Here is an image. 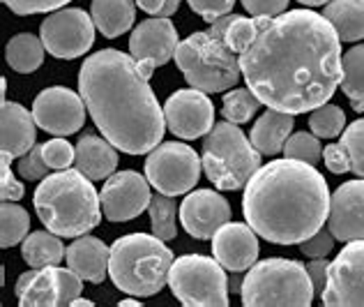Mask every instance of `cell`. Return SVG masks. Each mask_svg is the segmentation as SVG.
<instances>
[{"label": "cell", "instance_id": "obj_1", "mask_svg": "<svg viewBox=\"0 0 364 307\" xmlns=\"http://www.w3.org/2000/svg\"><path fill=\"white\" fill-rule=\"evenodd\" d=\"M240 70L261 104L298 116L328 104L341 85V40L328 19L311 9L254 16Z\"/></svg>", "mask_w": 364, "mask_h": 307}, {"label": "cell", "instance_id": "obj_2", "mask_svg": "<svg viewBox=\"0 0 364 307\" xmlns=\"http://www.w3.org/2000/svg\"><path fill=\"white\" fill-rule=\"evenodd\" d=\"M148 81L139 63L118 49L88 56L79 72V93L97 130L127 155L150 152L166 132L164 109Z\"/></svg>", "mask_w": 364, "mask_h": 307}, {"label": "cell", "instance_id": "obj_3", "mask_svg": "<svg viewBox=\"0 0 364 307\" xmlns=\"http://www.w3.org/2000/svg\"><path fill=\"white\" fill-rule=\"evenodd\" d=\"M330 189L314 165L277 160L256 171L245 187L247 224L277 245H300L323 229L330 215Z\"/></svg>", "mask_w": 364, "mask_h": 307}, {"label": "cell", "instance_id": "obj_4", "mask_svg": "<svg viewBox=\"0 0 364 307\" xmlns=\"http://www.w3.org/2000/svg\"><path fill=\"white\" fill-rule=\"evenodd\" d=\"M35 213L49 231L79 238L92 231L102 219V201L92 180L79 169H63L46 176L33 199Z\"/></svg>", "mask_w": 364, "mask_h": 307}, {"label": "cell", "instance_id": "obj_5", "mask_svg": "<svg viewBox=\"0 0 364 307\" xmlns=\"http://www.w3.org/2000/svg\"><path fill=\"white\" fill-rule=\"evenodd\" d=\"M228 14L208 31H196L178 44L176 63L191 88L203 93H224L240 81V58L226 42Z\"/></svg>", "mask_w": 364, "mask_h": 307}, {"label": "cell", "instance_id": "obj_6", "mask_svg": "<svg viewBox=\"0 0 364 307\" xmlns=\"http://www.w3.org/2000/svg\"><path fill=\"white\" fill-rule=\"evenodd\" d=\"M173 252L155 234H127L111 245L109 275L120 291L148 298L168 282Z\"/></svg>", "mask_w": 364, "mask_h": 307}, {"label": "cell", "instance_id": "obj_7", "mask_svg": "<svg viewBox=\"0 0 364 307\" xmlns=\"http://www.w3.org/2000/svg\"><path fill=\"white\" fill-rule=\"evenodd\" d=\"M203 169L208 180L222 192L247 187L261 169V150L235 123H215L203 139Z\"/></svg>", "mask_w": 364, "mask_h": 307}, {"label": "cell", "instance_id": "obj_8", "mask_svg": "<svg viewBox=\"0 0 364 307\" xmlns=\"http://www.w3.org/2000/svg\"><path fill=\"white\" fill-rule=\"evenodd\" d=\"M240 293L247 307H306L311 305L316 289L304 264L291 261V259H265V261L249 268Z\"/></svg>", "mask_w": 364, "mask_h": 307}, {"label": "cell", "instance_id": "obj_9", "mask_svg": "<svg viewBox=\"0 0 364 307\" xmlns=\"http://www.w3.org/2000/svg\"><path fill=\"white\" fill-rule=\"evenodd\" d=\"M168 286L182 305H228V277L224 266L213 256H178L168 273Z\"/></svg>", "mask_w": 364, "mask_h": 307}, {"label": "cell", "instance_id": "obj_10", "mask_svg": "<svg viewBox=\"0 0 364 307\" xmlns=\"http://www.w3.org/2000/svg\"><path fill=\"white\" fill-rule=\"evenodd\" d=\"M200 167L203 160L196 155L194 148H189L187 143L168 141L150 150L146 160V178L161 194L178 197L196 187Z\"/></svg>", "mask_w": 364, "mask_h": 307}, {"label": "cell", "instance_id": "obj_11", "mask_svg": "<svg viewBox=\"0 0 364 307\" xmlns=\"http://www.w3.org/2000/svg\"><path fill=\"white\" fill-rule=\"evenodd\" d=\"M83 277H79L70 266H44L28 271L16 280L14 293L23 307L37 305H72L81 296Z\"/></svg>", "mask_w": 364, "mask_h": 307}, {"label": "cell", "instance_id": "obj_12", "mask_svg": "<svg viewBox=\"0 0 364 307\" xmlns=\"http://www.w3.org/2000/svg\"><path fill=\"white\" fill-rule=\"evenodd\" d=\"M95 21L79 7H60L49 14L40 26V37L46 51L55 58H79L95 42Z\"/></svg>", "mask_w": 364, "mask_h": 307}, {"label": "cell", "instance_id": "obj_13", "mask_svg": "<svg viewBox=\"0 0 364 307\" xmlns=\"http://www.w3.org/2000/svg\"><path fill=\"white\" fill-rule=\"evenodd\" d=\"M178 44V33L171 19L152 16L134 28L129 37V56L139 63L143 76L150 79L159 65L176 58Z\"/></svg>", "mask_w": 364, "mask_h": 307}, {"label": "cell", "instance_id": "obj_14", "mask_svg": "<svg viewBox=\"0 0 364 307\" xmlns=\"http://www.w3.org/2000/svg\"><path fill=\"white\" fill-rule=\"evenodd\" d=\"M85 109L88 107H85L81 95L63 88V85L42 90L33 102L37 128L55 134V137H70V134L79 132L85 123Z\"/></svg>", "mask_w": 364, "mask_h": 307}, {"label": "cell", "instance_id": "obj_15", "mask_svg": "<svg viewBox=\"0 0 364 307\" xmlns=\"http://www.w3.org/2000/svg\"><path fill=\"white\" fill-rule=\"evenodd\" d=\"M323 305H364V241H350L330 264Z\"/></svg>", "mask_w": 364, "mask_h": 307}, {"label": "cell", "instance_id": "obj_16", "mask_svg": "<svg viewBox=\"0 0 364 307\" xmlns=\"http://www.w3.org/2000/svg\"><path fill=\"white\" fill-rule=\"evenodd\" d=\"M150 180L136 171H118L107 178L100 201L102 213L109 222H129L150 206Z\"/></svg>", "mask_w": 364, "mask_h": 307}, {"label": "cell", "instance_id": "obj_17", "mask_svg": "<svg viewBox=\"0 0 364 307\" xmlns=\"http://www.w3.org/2000/svg\"><path fill=\"white\" fill-rule=\"evenodd\" d=\"M164 118L168 132L180 139H198L215 128V107L208 93L185 88L173 93L164 104Z\"/></svg>", "mask_w": 364, "mask_h": 307}, {"label": "cell", "instance_id": "obj_18", "mask_svg": "<svg viewBox=\"0 0 364 307\" xmlns=\"http://www.w3.org/2000/svg\"><path fill=\"white\" fill-rule=\"evenodd\" d=\"M231 219V206L215 189H196L182 201L180 222L196 241L213 238Z\"/></svg>", "mask_w": 364, "mask_h": 307}, {"label": "cell", "instance_id": "obj_19", "mask_svg": "<svg viewBox=\"0 0 364 307\" xmlns=\"http://www.w3.org/2000/svg\"><path fill=\"white\" fill-rule=\"evenodd\" d=\"M328 229L341 243L364 241V178L337 187L330 199Z\"/></svg>", "mask_w": 364, "mask_h": 307}, {"label": "cell", "instance_id": "obj_20", "mask_svg": "<svg viewBox=\"0 0 364 307\" xmlns=\"http://www.w3.org/2000/svg\"><path fill=\"white\" fill-rule=\"evenodd\" d=\"M258 234L249 224L226 222L213 236V254L226 271H249L258 259Z\"/></svg>", "mask_w": 364, "mask_h": 307}, {"label": "cell", "instance_id": "obj_21", "mask_svg": "<svg viewBox=\"0 0 364 307\" xmlns=\"http://www.w3.org/2000/svg\"><path fill=\"white\" fill-rule=\"evenodd\" d=\"M35 116L18 102H3L0 107V148L3 155L21 157L35 146Z\"/></svg>", "mask_w": 364, "mask_h": 307}, {"label": "cell", "instance_id": "obj_22", "mask_svg": "<svg viewBox=\"0 0 364 307\" xmlns=\"http://www.w3.org/2000/svg\"><path fill=\"white\" fill-rule=\"evenodd\" d=\"M65 259H67V266L79 277H83L85 282L102 284L104 277L109 275L111 247L104 245V241H100V238L79 236L67 247Z\"/></svg>", "mask_w": 364, "mask_h": 307}, {"label": "cell", "instance_id": "obj_23", "mask_svg": "<svg viewBox=\"0 0 364 307\" xmlns=\"http://www.w3.org/2000/svg\"><path fill=\"white\" fill-rule=\"evenodd\" d=\"M74 167L85 174L90 180H104L113 176L118 167L116 146L109 139L95 137V134H83L76 143V160Z\"/></svg>", "mask_w": 364, "mask_h": 307}, {"label": "cell", "instance_id": "obj_24", "mask_svg": "<svg viewBox=\"0 0 364 307\" xmlns=\"http://www.w3.org/2000/svg\"><path fill=\"white\" fill-rule=\"evenodd\" d=\"M293 125H295L293 113L267 109L263 116L256 120L249 139L261 150V155H277V152L284 150V143L289 141Z\"/></svg>", "mask_w": 364, "mask_h": 307}, {"label": "cell", "instance_id": "obj_25", "mask_svg": "<svg viewBox=\"0 0 364 307\" xmlns=\"http://www.w3.org/2000/svg\"><path fill=\"white\" fill-rule=\"evenodd\" d=\"M134 3L136 0H92L90 16L104 37H120L134 26Z\"/></svg>", "mask_w": 364, "mask_h": 307}, {"label": "cell", "instance_id": "obj_26", "mask_svg": "<svg viewBox=\"0 0 364 307\" xmlns=\"http://www.w3.org/2000/svg\"><path fill=\"white\" fill-rule=\"evenodd\" d=\"M323 16L334 26L339 40H364V0H330Z\"/></svg>", "mask_w": 364, "mask_h": 307}, {"label": "cell", "instance_id": "obj_27", "mask_svg": "<svg viewBox=\"0 0 364 307\" xmlns=\"http://www.w3.org/2000/svg\"><path fill=\"white\" fill-rule=\"evenodd\" d=\"M65 245L53 231H33L23 238L21 256L31 268H44V266H58L65 259Z\"/></svg>", "mask_w": 364, "mask_h": 307}, {"label": "cell", "instance_id": "obj_28", "mask_svg": "<svg viewBox=\"0 0 364 307\" xmlns=\"http://www.w3.org/2000/svg\"><path fill=\"white\" fill-rule=\"evenodd\" d=\"M44 51H46V46L42 42V37H35L31 33H21L7 42L5 58L14 72L33 74L35 70H40V65L44 63Z\"/></svg>", "mask_w": 364, "mask_h": 307}, {"label": "cell", "instance_id": "obj_29", "mask_svg": "<svg viewBox=\"0 0 364 307\" xmlns=\"http://www.w3.org/2000/svg\"><path fill=\"white\" fill-rule=\"evenodd\" d=\"M28 231H31L28 210L14 204V201H3V208H0V245L5 249L14 247L23 241Z\"/></svg>", "mask_w": 364, "mask_h": 307}, {"label": "cell", "instance_id": "obj_30", "mask_svg": "<svg viewBox=\"0 0 364 307\" xmlns=\"http://www.w3.org/2000/svg\"><path fill=\"white\" fill-rule=\"evenodd\" d=\"M341 90L350 102H364V44H358L341 56Z\"/></svg>", "mask_w": 364, "mask_h": 307}, {"label": "cell", "instance_id": "obj_31", "mask_svg": "<svg viewBox=\"0 0 364 307\" xmlns=\"http://www.w3.org/2000/svg\"><path fill=\"white\" fill-rule=\"evenodd\" d=\"M150 224H152V234L161 241H171L176 238V213H178V201L168 194H161L157 192L155 197L150 199Z\"/></svg>", "mask_w": 364, "mask_h": 307}, {"label": "cell", "instance_id": "obj_32", "mask_svg": "<svg viewBox=\"0 0 364 307\" xmlns=\"http://www.w3.org/2000/svg\"><path fill=\"white\" fill-rule=\"evenodd\" d=\"M258 107H261V100L252 93V88H231L224 95L222 113L228 123L242 125V123L252 120Z\"/></svg>", "mask_w": 364, "mask_h": 307}, {"label": "cell", "instance_id": "obj_33", "mask_svg": "<svg viewBox=\"0 0 364 307\" xmlns=\"http://www.w3.org/2000/svg\"><path fill=\"white\" fill-rule=\"evenodd\" d=\"M343 125H346V113H343L341 107H334V104H323V107L314 109L309 116V128L321 139L339 137L343 132Z\"/></svg>", "mask_w": 364, "mask_h": 307}, {"label": "cell", "instance_id": "obj_34", "mask_svg": "<svg viewBox=\"0 0 364 307\" xmlns=\"http://www.w3.org/2000/svg\"><path fill=\"white\" fill-rule=\"evenodd\" d=\"M284 155L316 167L323 157L321 137H316V134H306V132L293 134V137H289V141L284 143Z\"/></svg>", "mask_w": 364, "mask_h": 307}, {"label": "cell", "instance_id": "obj_35", "mask_svg": "<svg viewBox=\"0 0 364 307\" xmlns=\"http://www.w3.org/2000/svg\"><path fill=\"white\" fill-rule=\"evenodd\" d=\"M339 143L348 152L350 171L355 176L364 178V118L350 123L348 128L343 130V137Z\"/></svg>", "mask_w": 364, "mask_h": 307}, {"label": "cell", "instance_id": "obj_36", "mask_svg": "<svg viewBox=\"0 0 364 307\" xmlns=\"http://www.w3.org/2000/svg\"><path fill=\"white\" fill-rule=\"evenodd\" d=\"M254 35V19L247 16H237V14H228V24H226V42L231 44V49L235 53H242L249 42H252Z\"/></svg>", "mask_w": 364, "mask_h": 307}, {"label": "cell", "instance_id": "obj_37", "mask_svg": "<svg viewBox=\"0 0 364 307\" xmlns=\"http://www.w3.org/2000/svg\"><path fill=\"white\" fill-rule=\"evenodd\" d=\"M42 150H44V160L46 165L55 171H63V169H70L76 160V148H72V143H67L65 139H51L42 143Z\"/></svg>", "mask_w": 364, "mask_h": 307}, {"label": "cell", "instance_id": "obj_38", "mask_svg": "<svg viewBox=\"0 0 364 307\" xmlns=\"http://www.w3.org/2000/svg\"><path fill=\"white\" fill-rule=\"evenodd\" d=\"M18 174H21V178L26 180H44L46 176H49V165H46V160H44V150L42 146H35L26 152V155L18 157Z\"/></svg>", "mask_w": 364, "mask_h": 307}, {"label": "cell", "instance_id": "obj_39", "mask_svg": "<svg viewBox=\"0 0 364 307\" xmlns=\"http://www.w3.org/2000/svg\"><path fill=\"white\" fill-rule=\"evenodd\" d=\"M3 3L12 9L18 16L28 14H42V12H53V9L65 7L70 0H3Z\"/></svg>", "mask_w": 364, "mask_h": 307}, {"label": "cell", "instance_id": "obj_40", "mask_svg": "<svg viewBox=\"0 0 364 307\" xmlns=\"http://www.w3.org/2000/svg\"><path fill=\"white\" fill-rule=\"evenodd\" d=\"M187 3L196 14H200V19H205L208 24H215L231 12L235 0H187Z\"/></svg>", "mask_w": 364, "mask_h": 307}, {"label": "cell", "instance_id": "obj_41", "mask_svg": "<svg viewBox=\"0 0 364 307\" xmlns=\"http://www.w3.org/2000/svg\"><path fill=\"white\" fill-rule=\"evenodd\" d=\"M334 241H337V238L332 236L330 229L328 231H325V229H318L311 238H306L304 243H300V252L309 259H325L332 252Z\"/></svg>", "mask_w": 364, "mask_h": 307}, {"label": "cell", "instance_id": "obj_42", "mask_svg": "<svg viewBox=\"0 0 364 307\" xmlns=\"http://www.w3.org/2000/svg\"><path fill=\"white\" fill-rule=\"evenodd\" d=\"M9 162H12V157L3 155V165H0V171H3V176H0V201H18L26 192L23 185L9 174Z\"/></svg>", "mask_w": 364, "mask_h": 307}, {"label": "cell", "instance_id": "obj_43", "mask_svg": "<svg viewBox=\"0 0 364 307\" xmlns=\"http://www.w3.org/2000/svg\"><path fill=\"white\" fill-rule=\"evenodd\" d=\"M323 162L332 174H346L350 171V160H348V152L341 143H330L328 148L323 152Z\"/></svg>", "mask_w": 364, "mask_h": 307}, {"label": "cell", "instance_id": "obj_44", "mask_svg": "<svg viewBox=\"0 0 364 307\" xmlns=\"http://www.w3.org/2000/svg\"><path fill=\"white\" fill-rule=\"evenodd\" d=\"M242 5L254 16H277L289 9V0H242Z\"/></svg>", "mask_w": 364, "mask_h": 307}, {"label": "cell", "instance_id": "obj_45", "mask_svg": "<svg viewBox=\"0 0 364 307\" xmlns=\"http://www.w3.org/2000/svg\"><path fill=\"white\" fill-rule=\"evenodd\" d=\"M182 0H136V5L152 16H171L178 12Z\"/></svg>", "mask_w": 364, "mask_h": 307}, {"label": "cell", "instance_id": "obj_46", "mask_svg": "<svg viewBox=\"0 0 364 307\" xmlns=\"http://www.w3.org/2000/svg\"><path fill=\"white\" fill-rule=\"evenodd\" d=\"M306 271H309V277H311V282H314V289L323 293L325 284H328L330 264L325 261V259H314V261L306 266Z\"/></svg>", "mask_w": 364, "mask_h": 307}, {"label": "cell", "instance_id": "obj_47", "mask_svg": "<svg viewBox=\"0 0 364 307\" xmlns=\"http://www.w3.org/2000/svg\"><path fill=\"white\" fill-rule=\"evenodd\" d=\"M118 305L120 307H139L141 305V298H139V296H136V298H122Z\"/></svg>", "mask_w": 364, "mask_h": 307}, {"label": "cell", "instance_id": "obj_48", "mask_svg": "<svg viewBox=\"0 0 364 307\" xmlns=\"http://www.w3.org/2000/svg\"><path fill=\"white\" fill-rule=\"evenodd\" d=\"M298 3H302L306 7H318V5H328L330 0H298Z\"/></svg>", "mask_w": 364, "mask_h": 307}, {"label": "cell", "instance_id": "obj_49", "mask_svg": "<svg viewBox=\"0 0 364 307\" xmlns=\"http://www.w3.org/2000/svg\"><path fill=\"white\" fill-rule=\"evenodd\" d=\"M72 305H85V307H92L95 303H92V301H88V298H76Z\"/></svg>", "mask_w": 364, "mask_h": 307}, {"label": "cell", "instance_id": "obj_50", "mask_svg": "<svg viewBox=\"0 0 364 307\" xmlns=\"http://www.w3.org/2000/svg\"><path fill=\"white\" fill-rule=\"evenodd\" d=\"M353 109H355L358 113H362L364 111V102H353Z\"/></svg>", "mask_w": 364, "mask_h": 307}]
</instances>
